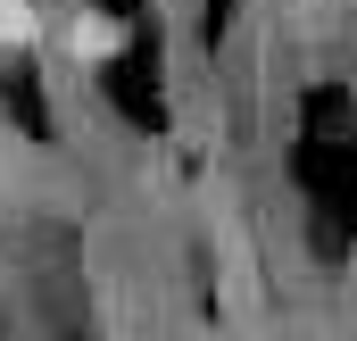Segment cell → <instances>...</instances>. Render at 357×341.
<instances>
[{"label":"cell","instance_id":"cell-1","mask_svg":"<svg viewBox=\"0 0 357 341\" xmlns=\"http://www.w3.org/2000/svg\"><path fill=\"white\" fill-rule=\"evenodd\" d=\"M59 42H67L75 59H116V50H125V25H116V17H100V8H75Z\"/></svg>","mask_w":357,"mask_h":341},{"label":"cell","instance_id":"cell-2","mask_svg":"<svg viewBox=\"0 0 357 341\" xmlns=\"http://www.w3.org/2000/svg\"><path fill=\"white\" fill-rule=\"evenodd\" d=\"M50 25H42V8L33 0H0V50H33Z\"/></svg>","mask_w":357,"mask_h":341}]
</instances>
